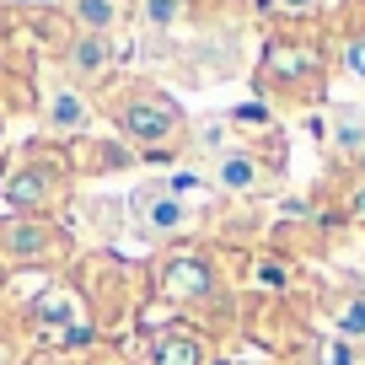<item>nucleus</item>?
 Listing matches in <instances>:
<instances>
[{
    "instance_id": "7ed1b4c3",
    "label": "nucleus",
    "mask_w": 365,
    "mask_h": 365,
    "mask_svg": "<svg viewBox=\"0 0 365 365\" xmlns=\"http://www.w3.org/2000/svg\"><path fill=\"white\" fill-rule=\"evenodd\" d=\"M215 182L231 188V194H247L252 182H258V167H252V156H242V150H226V156L215 161Z\"/></svg>"
},
{
    "instance_id": "9d476101",
    "label": "nucleus",
    "mask_w": 365,
    "mask_h": 365,
    "mask_svg": "<svg viewBox=\"0 0 365 365\" xmlns=\"http://www.w3.org/2000/svg\"><path fill=\"white\" fill-rule=\"evenodd\" d=\"M172 16H178V0H145V22H150V27L172 22Z\"/></svg>"
},
{
    "instance_id": "f03ea898",
    "label": "nucleus",
    "mask_w": 365,
    "mask_h": 365,
    "mask_svg": "<svg viewBox=\"0 0 365 365\" xmlns=\"http://www.w3.org/2000/svg\"><path fill=\"white\" fill-rule=\"evenodd\" d=\"M140 215H145V231H150V237L188 226V210H182L172 194H140Z\"/></svg>"
},
{
    "instance_id": "1a4fd4ad",
    "label": "nucleus",
    "mask_w": 365,
    "mask_h": 365,
    "mask_svg": "<svg viewBox=\"0 0 365 365\" xmlns=\"http://www.w3.org/2000/svg\"><path fill=\"white\" fill-rule=\"evenodd\" d=\"M172 199H205V178H194V172H178V178H172Z\"/></svg>"
},
{
    "instance_id": "20e7f679",
    "label": "nucleus",
    "mask_w": 365,
    "mask_h": 365,
    "mask_svg": "<svg viewBox=\"0 0 365 365\" xmlns=\"http://www.w3.org/2000/svg\"><path fill=\"white\" fill-rule=\"evenodd\" d=\"M205 285H210V274H205L199 258H172V269H167V290L172 296H199Z\"/></svg>"
},
{
    "instance_id": "4468645a",
    "label": "nucleus",
    "mask_w": 365,
    "mask_h": 365,
    "mask_svg": "<svg viewBox=\"0 0 365 365\" xmlns=\"http://www.w3.org/2000/svg\"><path fill=\"white\" fill-rule=\"evenodd\" d=\"M349 65H354V70L365 76V43H360V48H349Z\"/></svg>"
},
{
    "instance_id": "0eeeda50",
    "label": "nucleus",
    "mask_w": 365,
    "mask_h": 365,
    "mask_svg": "<svg viewBox=\"0 0 365 365\" xmlns=\"http://www.w3.org/2000/svg\"><path fill=\"white\" fill-rule=\"evenodd\" d=\"M161 365H199L194 339H161Z\"/></svg>"
},
{
    "instance_id": "f257e3e1",
    "label": "nucleus",
    "mask_w": 365,
    "mask_h": 365,
    "mask_svg": "<svg viewBox=\"0 0 365 365\" xmlns=\"http://www.w3.org/2000/svg\"><path fill=\"white\" fill-rule=\"evenodd\" d=\"M124 129L140 140H167L172 129H178V108L161 103V97H135V103L124 108Z\"/></svg>"
},
{
    "instance_id": "6e6552de",
    "label": "nucleus",
    "mask_w": 365,
    "mask_h": 365,
    "mask_svg": "<svg viewBox=\"0 0 365 365\" xmlns=\"http://www.w3.org/2000/svg\"><path fill=\"white\" fill-rule=\"evenodd\" d=\"M108 59H113V48H108V43H97V38H86V43L76 48V65H81V70H103Z\"/></svg>"
},
{
    "instance_id": "ddd939ff",
    "label": "nucleus",
    "mask_w": 365,
    "mask_h": 365,
    "mask_svg": "<svg viewBox=\"0 0 365 365\" xmlns=\"http://www.w3.org/2000/svg\"><path fill=\"white\" fill-rule=\"evenodd\" d=\"M328 365H349V349H344V344H333V349H328Z\"/></svg>"
},
{
    "instance_id": "423d86ee",
    "label": "nucleus",
    "mask_w": 365,
    "mask_h": 365,
    "mask_svg": "<svg viewBox=\"0 0 365 365\" xmlns=\"http://www.w3.org/2000/svg\"><path fill=\"white\" fill-rule=\"evenodd\" d=\"M76 16L91 27V33H103V27L118 16V6H113V0H76Z\"/></svg>"
},
{
    "instance_id": "f8f14e48",
    "label": "nucleus",
    "mask_w": 365,
    "mask_h": 365,
    "mask_svg": "<svg viewBox=\"0 0 365 365\" xmlns=\"http://www.w3.org/2000/svg\"><path fill=\"white\" fill-rule=\"evenodd\" d=\"M344 328L360 333V328H365V307H349V312H344Z\"/></svg>"
},
{
    "instance_id": "2eb2a0df",
    "label": "nucleus",
    "mask_w": 365,
    "mask_h": 365,
    "mask_svg": "<svg viewBox=\"0 0 365 365\" xmlns=\"http://www.w3.org/2000/svg\"><path fill=\"white\" fill-rule=\"evenodd\" d=\"M6 6H54V0H6Z\"/></svg>"
},
{
    "instance_id": "39448f33",
    "label": "nucleus",
    "mask_w": 365,
    "mask_h": 365,
    "mask_svg": "<svg viewBox=\"0 0 365 365\" xmlns=\"http://www.w3.org/2000/svg\"><path fill=\"white\" fill-rule=\"evenodd\" d=\"M48 124H54V129H81V124H86V103H81L76 91H54V103H48Z\"/></svg>"
},
{
    "instance_id": "9b49d317",
    "label": "nucleus",
    "mask_w": 365,
    "mask_h": 365,
    "mask_svg": "<svg viewBox=\"0 0 365 365\" xmlns=\"http://www.w3.org/2000/svg\"><path fill=\"white\" fill-rule=\"evenodd\" d=\"M274 6H279V11H290V16H307L317 0H274Z\"/></svg>"
}]
</instances>
